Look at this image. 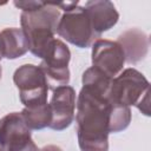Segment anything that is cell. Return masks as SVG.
Returning a JSON list of instances; mask_svg holds the SVG:
<instances>
[{
  "label": "cell",
  "instance_id": "obj_8",
  "mask_svg": "<svg viewBox=\"0 0 151 151\" xmlns=\"http://www.w3.org/2000/svg\"><path fill=\"white\" fill-rule=\"evenodd\" d=\"M125 64V54L118 41L98 39L92 44V65L110 78L117 77Z\"/></svg>",
  "mask_w": 151,
  "mask_h": 151
},
{
  "label": "cell",
  "instance_id": "obj_14",
  "mask_svg": "<svg viewBox=\"0 0 151 151\" xmlns=\"http://www.w3.org/2000/svg\"><path fill=\"white\" fill-rule=\"evenodd\" d=\"M39 151H63V150L57 145H46L42 149H39Z\"/></svg>",
  "mask_w": 151,
  "mask_h": 151
},
{
  "label": "cell",
  "instance_id": "obj_11",
  "mask_svg": "<svg viewBox=\"0 0 151 151\" xmlns=\"http://www.w3.org/2000/svg\"><path fill=\"white\" fill-rule=\"evenodd\" d=\"M118 42L123 47L125 61L136 64L143 60L149 50L147 35L138 28H130L119 35Z\"/></svg>",
  "mask_w": 151,
  "mask_h": 151
},
{
  "label": "cell",
  "instance_id": "obj_10",
  "mask_svg": "<svg viewBox=\"0 0 151 151\" xmlns=\"http://www.w3.org/2000/svg\"><path fill=\"white\" fill-rule=\"evenodd\" d=\"M88 15L94 32L100 37L103 32L112 28L119 19V13L114 5L107 0L86 1L83 6Z\"/></svg>",
  "mask_w": 151,
  "mask_h": 151
},
{
  "label": "cell",
  "instance_id": "obj_16",
  "mask_svg": "<svg viewBox=\"0 0 151 151\" xmlns=\"http://www.w3.org/2000/svg\"><path fill=\"white\" fill-rule=\"evenodd\" d=\"M2 59V54H1V51H0V60Z\"/></svg>",
  "mask_w": 151,
  "mask_h": 151
},
{
  "label": "cell",
  "instance_id": "obj_1",
  "mask_svg": "<svg viewBox=\"0 0 151 151\" xmlns=\"http://www.w3.org/2000/svg\"><path fill=\"white\" fill-rule=\"evenodd\" d=\"M76 107L80 151H109L112 104L109 101L107 96L81 87Z\"/></svg>",
  "mask_w": 151,
  "mask_h": 151
},
{
  "label": "cell",
  "instance_id": "obj_13",
  "mask_svg": "<svg viewBox=\"0 0 151 151\" xmlns=\"http://www.w3.org/2000/svg\"><path fill=\"white\" fill-rule=\"evenodd\" d=\"M20 113L26 125L31 130H42L48 127L52 120V113L48 103L34 107H24Z\"/></svg>",
  "mask_w": 151,
  "mask_h": 151
},
{
  "label": "cell",
  "instance_id": "obj_3",
  "mask_svg": "<svg viewBox=\"0 0 151 151\" xmlns=\"http://www.w3.org/2000/svg\"><path fill=\"white\" fill-rule=\"evenodd\" d=\"M150 83L138 70L125 68L112 79L109 101L114 106H136L145 116H150Z\"/></svg>",
  "mask_w": 151,
  "mask_h": 151
},
{
  "label": "cell",
  "instance_id": "obj_7",
  "mask_svg": "<svg viewBox=\"0 0 151 151\" xmlns=\"http://www.w3.org/2000/svg\"><path fill=\"white\" fill-rule=\"evenodd\" d=\"M0 147L4 151H39L21 113L12 112L0 119Z\"/></svg>",
  "mask_w": 151,
  "mask_h": 151
},
{
  "label": "cell",
  "instance_id": "obj_5",
  "mask_svg": "<svg viewBox=\"0 0 151 151\" xmlns=\"http://www.w3.org/2000/svg\"><path fill=\"white\" fill-rule=\"evenodd\" d=\"M13 81L19 90L20 101L25 107H34L47 103L48 84L39 66L33 64L19 66L13 74Z\"/></svg>",
  "mask_w": 151,
  "mask_h": 151
},
{
  "label": "cell",
  "instance_id": "obj_15",
  "mask_svg": "<svg viewBox=\"0 0 151 151\" xmlns=\"http://www.w3.org/2000/svg\"><path fill=\"white\" fill-rule=\"evenodd\" d=\"M1 74H2V70H1V66H0V79H1Z\"/></svg>",
  "mask_w": 151,
  "mask_h": 151
},
{
  "label": "cell",
  "instance_id": "obj_17",
  "mask_svg": "<svg viewBox=\"0 0 151 151\" xmlns=\"http://www.w3.org/2000/svg\"><path fill=\"white\" fill-rule=\"evenodd\" d=\"M0 151H4V150H2V149H1V147H0Z\"/></svg>",
  "mask_w": 151,
  "mask_h": 151
},
{
  "label": "cell",
  "instance_id": "obj_4",
  "mask_svg": "<svg viewBox=\"0 0 151 151\" xmlns=\"http://www.w3.org/2000/svg\"><path fill=\"white\" fill-rule=\"evenodd\" d=\"M57 33L79 48H87L100 38L94 32L88 15L84 7L79 6L78 1L71 2V5L63 11L58 22Z\"/></svg>",
  "mask_w": 151,
  "mask_h": 151
},
{
  "label": "cell",
  "instance_id": "obj_6",
  "mask_svg": "<svg viewBox=\"0 0 151 151\" xmlns=\"http://www.w3.org/2000/svg\"><path fill=\"white\" fill-rule=\"evenodd\" d=\"M41 59L42 61L39 67L42 70L47 79L48 90L53 91L59 86L68 85V63L71 59V52L65 42L59 39H53Z\"/></svg>",
  "mask_w": 151,
  "mask_h": 151
},
{
  "label": "cell",
  "instance_id": "obj_12",
  "mask_svg": "<svg viewBox=\"0 0 151 151\" xmlns=\"http://www.w3.org/2000/svg\"><path fill=\"white\" fill-rule=\"evenodd\" d=\"M0 51L2 58L18 59L27 53L28 42L20 28H5L0 32Z\"/></svg>",
  "mask_w": 151,
  "mask_h": 151
},
{
  "label": "cell",
  "instance_id": "obj_2",
  "mask_svg": "<svg viewBox=\"0 0 151 151\" xmlns=\"http://www.w3.org/2000/svg\"><path fill=\"white\" fill-rule=\"evenodd\" d=\"M21 9V29L28 42V51L37 58H42L52 42L59 19L71 2L53 1H14Z\"/></svg>",
  "mask_w": 151,
  "mask_h": 151
},
{
  "label": "cell",
  "instance_id": "obj_9",
  "mask_svg": "<svg viewBox=\"0 0 151 151\" xmlns=\"http://www.w3.org/2000/svg\"><path fill=\"white\" fill-rule=\"evenodd\" d=\"M52 120L50 129L63 131L68 127L74 119L76 111V91L72 86L65 85L53 90L50 101Z\"/></svg>",
  "mask_w": 151,
  "mask_h": 151
}]
</instances>
